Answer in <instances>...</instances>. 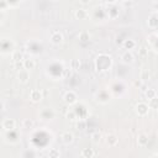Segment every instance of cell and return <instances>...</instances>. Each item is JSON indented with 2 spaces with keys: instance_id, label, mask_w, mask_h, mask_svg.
<instances>
[{
  "instance_id": "obj_1",
  "label": "cell",
  "mask_w": 158,
  "mask_h": 158,
  "mask_svg": "<svg viewBox=\"0 0 158 158\" xmlns=\"http://www.w3.org/2000/svg\"><path fill=\"white\" fill-rule=\"evenodd\" d=\"M112 66V58L105 53L99 54L95 59V68L98 72H105Z\"/></svg>"
},
{
  "instance_id": "obj_2",
  "label": "cell",
  "mask_w": 158,
  "mask_h": 158,
  "mask_svg": "<svg viewBox=\"0 0 158 158\" xmlns=\"http://www.w3.org/2000/svg\"><path fill=\"white\" fill-rule=\"evenodd\" d=\"M50 41H51V42H52L53 45L58 46V45L63 43V41H64V37H63V35H62L61 32H58V31H54V32H52V33H51Z\"/></svg>"
},
{
  "instance_id": "obj_3",
  "label": "cell",
  "mask_w": 158,
  "mask_h": 158,
  "mask_svg": "<svg viewBox=\"0 0 158 158\" xmlns=\"http://www.w3.org/2000/svg\"><path fill=\"white\" fill-rule=\"evenodd\" d=\"M64 103L67 104V105H73V104H75L77 103V100H78V96H77V94L73 91V90H69V91H67L66 94H64Z\"/></svg>"
},
{
  "instance_id": "obj_4",
  "label": "cell",
  "mask_w": 158,
  "mask_h": 158,
  "mask_svg": "<svg viewBox=\"0 0 158 158\" xmlns=\"http://www.w3.org/2000/svg\"><path fill=\"white\" fill-rule=\"evenodd\" d=\"M149 109H151L149 105L146 104V103H138L136 105V112H137L138 116H146L148 114Z\"/></svg>"
},
{
  "instance_id": "obj_5",
  "label": "cell",
  "mask_w": 158,
  "mask_h": 158,
  "mask_svg": "<svg viewBox=\"0 0 158 158\" xmlns=\"http://www.w3.org/2000/svg\"><path fill=\"white\" fill-rule=\"evenodd\" d=\"M16 126V121L14 118H4L3 122H2V127L5 130V131H12Z\"/></svg>"
},
{
  "instance_id": "obj_6",
  "label": "cell",
  "mask_w": 158,
  "mask_h": 158,
  "mask_svg": "<svg viewBox=\"0 0 158 158\" xmlns=\"http://www.w3.org/2000/svg\"><path fill=\"white\" fill-rule=\"evenodd\" d=\"M17 78H19V82L20 83H22V84H26L29 82V79H30V73L27 69H21V70H19L17 73Z\"/></svg>"
},
{
  "instance_id": "obj_7",
  "label": "cell",
  "mask_w": 158,
  "mask_h": 158,
  "mask_svg": "<svg viewBox=\"0 0 158 158\" xmlns=\"http://www.w3.org/2000/svg\"><path fill=\"white\" fill-rule=\"evenodd\" d=\"M30 99H31V101L33 103H40L43 99V94L41 90H38V89H33L31 93H30Z\"/></svg>"
},
{
  "instance_id": "obj_8",
  "label": "cell",
  "mask_w": 158,
  "mask_h": 158,
  "mask_svg": "<svg viewBox=\"0 0 158 158\" xmlns=\"http://www.w3.org/2000/svg\"><path fill=\"white\" fill-rule=\"evenodd\" d=\"M121 62L125 64H132L135 62V57L131 51H126L125 53L121 54Z\"/></svg>"
},
{
  "instance_id": "obj_9",
  "label": "cell",
  "mask_w": 158,
  "mask_h": 158,
  "mask_svg": "<svg viewBox=\"0 0 158 158\" xmlns=\"http://www.w3.org/2000/svg\"><path fill=\"white\" fill-rule=\"evenodd\" d=\"M61 138H62V142H63L64 145H70V143H73V141H74V136H73V133L69 132V131L63 132V133L61 135Z\"/></svg>"
},
{
  "instance_id": "obj_10",
  "label": "cell",
  "mask_w": 158,
  "mask_h": 158,
  "mask_svg": "<svg viewBox=\"0 0 158 158\" xmlns=\"http://www.w3.org/2000/svg\"><path fill=\"white\" fill-rule=\"evenodd\" d=\"M122 47H124L125 50H127V51H131V50H133V48L136 47V42L133 41V40H131V38L124 40V42H122Z\"/></svg>"
},
{
  "instance_id": "obj_11",
  "label": "cell",
  "mask_w": 158,
  "mask_h": 158,
  "mask_svg": "<svg viewBox=\"0 0 158 158\" xmlns=\"http://www.w3.org/2000/svg\"><path fill=\"white\" fill-rule=\"evenodd\" d=\"M137 143H138V146L145 147V146L148 143V136L145 135V133L138 135V137H137Z\"/></svg>"
},
{
  "instance_id": "obj_12",
  "label": "cell",
  "mask_w": 158,
  "mask_h": 158,
  "mask_svg": "<svg viewBox=\"0 0 158 158\" xmlns=\"http://www.w3.org/2000/svg\"><path fill=\"white\" fill-rule=\"evenodd\" d=\"M117 142H118V138H117L116 135L110 133V135L106 136V143H108L109 146H111V147H112V146H116Z\"/></svg>"
},
{
  "instance_id": "obj_13",
  "label": "cell",
  "mask_w": 158,
  "mask_h": 158,
  "mask_svg": "<svg viewBox=\"0 0 158 158\" xmlns=\"http://www.w3.org/2000/svg\"><path fill=\"white\" fill-rule=\"evenodd\" d=\"M35 67H36V62H35V59H32V58L24 59V68H25V69L31 70V69H35Z\"/></svg>"
},
{
  "instance_id": "obj_14",
  "label": "cell",
  "mask_w": 158,
  "mask_h": 158,
  "mask_svg": "<svg viewBox=\"0 0 158 158\" xmlns=\"http://www.w3.org/2000/svg\"><path fill=\"white\" fill-rule=\"evenodd\" d=\"M40 116H41V118H43V120H50V118H52L54 116L53 111L50 110V109H45L41 111V114H40Z\"/></svg>"
},
{
  "instance_id": "obj_15",
  "label": "cell",
  "mask_w": 158,
  "mask_h": 158,
  "mask_svg": "<svg viewBox=\"0 0 158 158\" xmlns=\"http://www.w3.org/2000/svg\"><path fill=\"white\" fill-rule=\"evenodd\" d=\"M74 16H75V19H78V20H84V19L88 17V12H87V10H84V9H78V10H75Z\"/></svg>"
},
{
  "instance_id": "obj_16",
  "label": "cell",
  "mask_w": 158,
  "mask_h": 158,
  "mask_svg": "<svg viewBox=\"0 0 158 158\" xmlns=\"http://www.w3.org/2000/svg\"><path fill=\"white\" fill-rule=\"evenodd\" d=\"M11 58H12V61H14V62L24 61V53H22V52H19V51H16V52H14V53H12Z\"/></svg>"
},
{
  "instance_id": "obj_17",
  "label": "cell",
  "mask_w": 158,
  "mask_h": 158,
  "mask_svg": "<svg viewBox=\"0 0 158 158\" xmlns=\"http://www.w3.org/2000/svg\"><path fill=\"white\" fill-rule=\"evenodd\" d=\"M79 68H81V61H79V59H75V58L72 59L70 61V69L77 72V70H79Z\"/></svg>"
},
{
  "instance_id": "obj_18",
  "label": "cell",
  "mask_w": 158,
  "mask_h": 158,
  "mask_svg": "<svg viewBox=\"0 0 158 158\" xmlns=\"http://www.w3.org/2000/svg\"><path fill=\"white\" fill-rule=\"evenodd\" d=\"M96 153L91 149V148H84L83 151H82V157H85V158H91V157H94Z\"/></svg>"
},
{
  "instance_id": "obj_19",
  "label": "cell",
  "mask_w": 158,
  "mask_h": 158,
  "mask_svg": "<svg viewBox=\"0 0 158 158\" xmlns=\"http://www.w3.org/2000/svg\"><path fill=\"white\" fill-rule=\"evenodd\" d=\"M90 138H91V141H93L94 143H99V142L101 141V133L99 132V131L93 132V133H91V136H90Z\"/></svg>"
},
{
  "instance_id": "obj_20",
  "label": "cell",
  "mask_w": 158,
  "mask_h": 158,
  "mask_svg": "<svg viewBox=\"0 0 158 158\" xmlns=\"http://www.w3.org/2000/svg\"><path fill=\"white\" fill-rule=\"evenodd\" d=\"M148 26L151 29H156L158 26V16H151L148 20Z\"/></svg>"
},
{
  "instance_id": "obj_21",
  "label": "cell",
  "mask_w": 158,
  "mask_h": 158,
  "mask_svg": "<svg viewBox=\"0 0 158 158\" xmlns=\"http://www.w3.org/2000/svg\"><path fill=\"white\" fill-rule=\"evenodd\" d=\"M78 38H79V41H82V42H88V41H89V38H90V36H89V33H88V32L83 31V32L79 33Z\"/></svg>"
},
{
  "instance_id": "obj_22",
  "label": "cell",
  "mask_w": 158,
  "mask_h": 158,
  "mask_svg": "<svg viewBox=\"0 0 158 158\" xmlns=\"http://www.w3.org/2000/svg\"><path fill=\"white\" fill-rule=\"evenodd\" d=\"M149 78H151V74H149V72H148L147 69H143V70L141 72L140 79H141L142 82H146V81H149Z\"/></svg>"
},
{
  "instance_id": "obj_23",
  "label": "cell",
  "mask_w": 158,
  "mask_h": 158,
  "mask_svg": "<svg viewBox=\"0 0 158 158\" xmlns=\"http://www.w3.org/2000/svg\"><path fill=\"white\" fill-rule=\"evenodd\" d=\"M138 56H140L142 59H145V58H147V56H148V50L145 47V46H142V47H140V50H138Z\"/></svg>"
},
{
  "instance_id": "obj_24",
  "label": "cell",
  "mask_w": 158,
  "mask_h": 158,
  "mask_svg": "<svg viewBox=\"0 0 158 158\" xmlns=\"http://www.w3.org/2000/svg\"><path fill=\"white\" fill-rule=\"evenodd\" d=\"M48 156H50V158H58V157H61V152L57 148H51L48 152Z\"/></svg>"
},
{
  "instance_id": "obj_25",
  "label": "cell",
  "mask_w": 158,
  "mask_h": 158,
  "mask_svg": "<svg viewBox=\"0 0 158 158\" xmlns=\"http://www.w3.org/2000/svg\"><path fill=\"white\" fill-rule=\"evenodd\" d=\"M66 117L68 118V120H70V121H74V120H77V112L73 111V110H68L66 112Z\"/></svg>"
},
{
  "instance_id": "obj_26",
  "label": "cell",
  "mask_w": 158,
  "mask_h": 158,
  "mask_svg": "<svg viewBox=\"0 0 158 158\" xmlns=\"http://www.w3.org/2000/svg\"><path fill=\"white\" fill-rule=\"evenodd\" d=\"M145 95H146V98L148 99V100H151V99H153V98L157 96V91L154 89H148V90H146Z\"/></svg>"
},
{
  "instance_id": "obj_27",
  "label": "cell",
  "mask_w": 158,
  "mask_h": 158,
  "mask_svg": "<svg viewBox=\"0 0 158 158\" xmlns=\"http://www.w3.org/2000/svg\"><path fill=\"white\" fill-rule=\"evenodd\" d=\"M22 126H24V129H31L33 126V121L31 118H25L22 121Z\"/></svg>"
},
{
  "instance_id": "obj_28",
  "label": "cell",
  "mask_w": 158,
  "mask_h": 158,
  "mask_svg": "<svg viewBox=\"0 0 158 158\" xmlns=\"http://www.w3.org/2000/svg\"><path fill=\"white\" fill-rule=\"evenodd\" d=\"M118 16V10H117V8H111L110 10H109V17L110 19H115V17H117Z\"/></svg>"
},
{
  "instance_id": "obj_29",
  "label": "cell",
  "mask_w": 158,
  "mask_h": 158,
  "mask_svg": "<svg viewBox=\"0 0 158 158\" xmlns=\"http://www.w3.org/2000/svg\"><path fill=\"white\" fill-rule=\"evenodd\" d=\"M148 105H149V108H151V109H158V98L156 96V98L151 99Z\"/></svg>"
},
{
  "instance_id": "obj_30",
  "label": "cell",
  "mask_w": 158,
  "mask_h": 158,
  "mask_svg": "<svg viewBox=\"0 0 158 158\" xmlns=\"http://www.w3.org/2000/svg\"><path fill=\"white\" fill-rule=\"evenodd\" d=\"M14 67H15V69H17V70H21V69H24V61L14 62Z\"/></svg>"
},
{
  "instance_id": "obj_31",
  "label": "cell",
  "mask_w": 158,
  "mask_h": 158,
  "mask_svg": "<svg viewBox=\"0 0 158 158\" xmlns=\"http://www.w3.org/2000/svg\"><path fill=\"white\" fill-rule=\"evenodd\" d=\"M70 75H72L70 69H63V77H64V78H69Z\"/></svg>"
},
{
  "instance_id": "obj_32",
  "label": "cell",
  "mask_w": 158,
  "mask_h": 158,
  "mask_svg": "<svg viewBox=\"0 0 158 158\" xmlns=\"http://www.w3.org/2000/svg\"><path fill=\"white\" fill-rule=\"evenodd\" d=\"M0 9H2L3 12L6 10V2H5V0H2V4H0Z\"/></svg>"
},
{
  "instance_id": "obj_33",
  "label": "cell",
  "mask_w": 158,
  "mask_h": 158,
  "mask_svg": "<svg viewBox=\"0 0 158 158\" xmlns=\"http://www.w3.org/2000/svg\"><path fill=\"white\" fill-rule=\"evenodd\" d=\"M77 126H78V129H79V130H84L85 124H84V122H78V125H77Z\"/></svg>"
},
{
  "instance_id": "obj_34",
  "label": "cell",
  "mask_w": 158,
  "mask_h": 158,
  "mask_svg": "<svg viewBox=\"0 0 158 158\" xmlns=\"http://www.w3.org/2000/svg\"><path fill=\"white\" fill-rule=\"evenodd\" d=\"M133 84H135V87H141V85H142V82H141V81H135Z\"/></svg>"
},
{
  "instance_id": "obj_35",
  "label": "cell",
  "mask_w": 158,
  "mask_h": 158,
  "mask_svg": "<svg viewBox=\"0 0 158 158\" xmlns=\"http://www.w3.org/2000/svg\"><path fill=\"white\" fill-rule=\"evenodd\" d=\"M2 110H3V111L6 110V109H5V103H4V100H2Z\"/></svg>"
},
{
  "instance_id": "obj_36",
  "label": "cell",
  "mask_w": 158,
  "mask_h": 158,
  "mask_svg": "<svg viewBox=\"0 0 158 158\" xmlns=\"http://www.w3.org/2000/svg\"><path fill=\"white\" fill-rule=\"evenodd\" d=\"M81 3L85 5V4H89V3H90V0H81Z\"/></svg>"
},
{
  "instance_id": "obj_37",
  "label": "cell",
  "mask_w": 158,
  "mask_h": 158,
  "mask_svg": "<svg viewBox=\"0 0 158 158\" xmlns=\"http://www.w3.org/2000/svg\"><path fill=\"white\" fill-rule=\"evenodd\" d=\"M106 2H108V3H111V4H114V3L116 2V0H106Z\"/></svg>"
},
{
  "instance_id": "obj_38",
  "label": "cell",
  "mask_w": 158,
  "mask_h": 158,
  "mask_svg": "<svg viewBox=\"0 0 158 158\" xmlns=\"http://www.w3.org/2000/svg\"><path fill=\"white\" fill-rule=\"evenodd\" d=\"M51 2H58V0H51Z\"/></svg>"
}]
</instances>
